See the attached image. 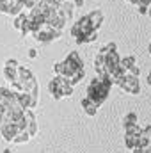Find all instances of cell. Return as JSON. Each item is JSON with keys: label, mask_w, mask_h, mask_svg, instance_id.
<instances>
[{"label": "cell", "mask_w": 151, "mask_h": 153, "mask_svg": "<svg viewBox=\"0 0 151 153\" xmlns=\"http://www.w3.org/2000/svg\"><path fill=\"white\" fill-rule=\"evenodd\" d=\"M128 73H130V75H135V76H139V75H141V68H139V66L135 64V66H132V68L128 70Z\"/></svg>", "instance_id": "25"}, {"label": "cell", "mask_w": 151, "mask_h": 153, "mask_svg": "<svg viewBox=\"0 0 151 153\" xmlns=\"http://www.w3.org/2000/svg\"><path fill=\"white\" fill-rule=\"evenodd\" d=\"M66 62H70L75 70H84V61H82V57H80V53L78 52H70L68 53V57L64 59Z\"/></svg>", "instance_id": "12"}, {"label": "cell", "mask_w": 151, "mask_h": 153, "mask_svg": "<svg viewBox=\"0 0 151 153\" xmlns=\"http://www.w3.org/2000/svg\"><path fill=\"white\" fill-rule=\"evenodd\" d=\"M146 82H148V85L151 87V70H150V73H148V78H146Z\"/></svg>", "instance_id": "29"}, {"label": "cell", "mask_w": 151, "mask_h": 153, "mask_svg": "<svg viewBox=\"0 0 151 153\" xmlns=\"http://www.w3.org/2000/svg\"><path fill=\"white\" fill-rule=\"evenodd\" d=\"M80 105H82V109L85 111V114L87 116H96L98 109H100V105H98L94 100H91L89 96H84L82 102H80Z\"/></svg>", "instance_id": "8"}, {"label": "cell", "mask_w": 151, "mask_h": 153, "mask_svg": "<svg viewBox=\"0 0 151 153\" xmlns=\"http://www.w3.org/2000/svg\"><path fill=\"white\" fill-rule=\"evenodd\" d=\"M103 55H105V70H107L109 75H112L114 71L119 68V64H121V57H119L117 50L107 52V53H103Z\"/></svg>", "instance_id": "6"}, {"label": "cell", "mask_w": 151, "mask_h": 153, "mask_svg": "<svg viewBox=\"0 0 151 153\" xmlns=\"http://www.w3.org/2000/svg\"><path fill=\"white\" fill-rule=\"evenodd\" d=\"M135 64H137V61H135L133 55H128V57H123V59H121V66H123L126 71H128L132 66H135Z\"/></svg>", "instance_id": "20"}, {"label": "cell", "mask_w": 151, "mask_h": 153, "mask_svg": "<svg viewBox=\"0 0 151 153\" xmlns=\"http://www.w3.org/2000/svg\"><path fill=\"white\" fill-rule=\"evenodd\" d=\"M29 57H30V59H36V57H38V50H36V48H30V50H29Z\"/></svg>", "instance_id": "28"}, {"label": "cell", "mask_w": 151, "mask_h": 153, "mask_svg": "<svg viewBox=\"0 0 151 153\" xmlns=\"http://www.w3.org/2000/svg\"><path fill=\"white\" fill-rule=\"evenodd\" d=\"M151 146V125L148 126H144L142 128V134L139 135V139H137V148H148Z\"/></svg>", "instance_id": "9"}, {"label": "cell", "mask_w": 151, "mask_h": 153, "mask_svg": "<svg viewBox=\"0 0 151 153\" xmlns=\"http://www.w3.org/2000/svg\"><path fill=\"white\" fill-rule=\"evenodd\" d=\"M34 82H38V80L34 78L32 71L29 68H25V66H20V70H18V80L13 84V89L23 93V91H29Z\"/></svg>", "instance_id": "2"}, {"label": "cell", "mask_w": 151, "mask_h": 153, "mask_svg": "<svg viewBox=\"0 0 151 153\" xmlns=\"http://www.w3.org/2000/svg\"><path fill=\"white\" fill-rule=\"evenodd\" d=\"M148 50H150V53H151V43H150V48H148Z\"/></svg>", "instance_id": "34"}, {"label": "cell", "mask_w": 151, "mask_h": 153, "mask_svg": "<svg viewBox=\"0 0 151 153\" xmlns=\"http://www.w3.org/2000/svg\"><path fill=\"white\" fill-rule=\"evenodd\" d=\"M18 70L20 68H11V66H5L4 64V76H5L7 82H11V85L18 80Z\"/></svg>", "instance_id": "14"}, {"label": "cell", "mask_w": 151, "mask_h": 153, "mask_svg": "<svg viewBox=\"0 0 151 153\" xmlns=\"http://www.w3.org/2000/svg\"><path fill=\"white\" fill-rule=\"evenodd\" d=\"M94 71H96V75H105L107 73V70H105V55L103 53H96V57H94Z\"/></svg>", "instance_id": "13"}, {"label": "cell", "mask_w": 151, "mask_h": 153, "mask_svg": "<svg viewBox=\"0 0 151 153\" xmlns=\"http://www.w3.org/2000/svg\"><path fill=\"white\" fill-rule=\"evenodd\" d=\"M87 16H89V22H91L93 29L100 30V27L103 25V13H101L100 9H94V11H91Z\"/></svg>", "instance_id": "10"}, {"label": "cell", "mask_w": 151, "mask_h": 153, "mask_svg": "<svg viewBox=\"0 0 151 153\" xmlns=\"http://www.w3.org/2000/svg\"><path fill=\"white\" fill-rule=\"evenodd\" d=\"M20 130H21V128L18 126V123H13V121H9V123H5V125L0 126V134H2V137H4V141H7V143H13L14 137H16V134H18Z\"/></svg>", "instance_id": "5"}, {"label": "cell", "mask_w": 151, "mask_h": 153, "mask_svg": "<svg viewBox=\"0 0 151 153\" xmlns=\"http://www.w3.org/2000/svg\"><path fill=\"white\" fill-rule=\"evenodd\" d=\"M148 16L151 18V5H150V11H148Z\"/></svg>", "instance_id": "32"}, {"label": "cell", "mask_w": 151, "mask_h": 153, "mask_svg": "<svg viewBox=\"0 0 151 153\" xmlns=\"http://www.w3.org/2000/svg\"><path fill=\"white\" fill-rule=\"evenodd\" d=\"M107 46V52H114V50H117V45L115 43H109V45H105Z\"/></svg>", "instance_id": "27"}, {"label": "cell", "mask_w": 151, "mask_h": 153, "mask_svg": "<svg viewBox=\"0 0 151 153\" xmlns=\"http://www.w3.org/2000/svg\"><path fill=\"white\" fill-rule=\"evenodd\" d=\"M126 94H139L141 93V84H139V76L135 75H128L124 76V80L121 82V85H119Z\"/></svg>", "instance_id": "4"}, {"label": "cell", "mask_w": 151, "mask_h": 153, "mask_svg": "<svg viewBox=\"0 0 151 153\" xmlns=\"http://www.w3.org/2000/svg\"><path fill=\"white\" fill-rule=\"evenodd\" d=\"M109 94H110V87H107V85H103V82H101V78L96 75L91 82H89V85H87V91H85V96H89L91 100H94L100 107L109 100Z\"/></svg>", "instance_id": "1"}, {"label": "cell", "mask_w": 151, "mask_h": 153, "mask_svg": "<svg viewBox=\"0 0 151 153\" xmlns=\"http://www.w3.org/2000/svg\"><path fill=\"white\" fill-rule=\"evenodd\" d=\"M144 153H151V146H148V148H144Z\"/></svg>", "instance_id": "31"}, {"label": "cell", "mask_w": 151, "mask_h": 153, "mask_svg": "<svg viewBox=\"0 0 151 153\" xmlns=\"http://www.w3.org/2000/svg\"><path fill=\"white\" fill-rule=\"evenodd\" d=\"M133 153H144V150H142V148H135V150H133Z\"/></svg>", "instance_id": "30"}, {"label": "cell", "mask_w": 151, "mask_h": 153, "mask_svg": "<svg viewBox=\"0 0 151 153\" xmlns=\"http://www.w3.org/2000/svg\"><path fill=\"white\" fill-rule=\"evenodd\" d=\"M27 16H29V14H25V13H20L18 16H14V22H13V27H14L16 30H20V29H21V25H23V22L27 20Z\"/></svg>", "instance_id": "21"}, {"label": "cell", "mask_w": 151, "mask_h": 153, "mask_svg": "<svg viewBox=\"0 0 151 153\" xmlns=\"http://www.w3.org/2000/svg\"><path fill=\"white\" fill-rule=\"evenodd\" d=\"M62 71H64V62H55L53 64V73L55 75H62Z\"/></svg>", "instance_id": "24"}, {"label": "cell", "mask_w": 151, "mask_h": 153, "mask_svg": "<svg viewBox=\"0 0 151 153\" xmlns=\"http://www.w3.org/2000/svg\"><path fill=\"white\" fill-rule=\"evenodd\" d=\"M25 130L30 134V137H34L38 134V123H36V116L32 112V109L25 111Z\"/></svg>", "instance_id": "7"}, {"label": "cell", "mask_w": 151, "mask_h": 153, "mask_svg": "<svg viewBox=\"0 0 151 153\" xmlns=\"http://www.w3.org/2000/svg\"><path fill=\"white\" fill-rule=\"evenodd\" d=\"M61 34H62V30H57V29H52V27H44L43 30H38V32H34L32 36L36 41L39 43H52V41H57V39H61Z\"/></svg>", "instance_id": "3"}, {"label": "cell", "mask_w": 151, "mask_h": 153, "mask_svg": "<svg viewBox=\"0 0 151 153\" xmlns=\"http://www.w3.org/2000/svg\"><path fill=\"white\" fill-rule=\"evenodd\" d=\"M123 123H139V117H137L135 112H128L123 117Z\"/></svg>", "instance_id": "22"}, {"label": "cell", "mask_w": 151, "mask_h": 153, "mask_svg": "<svg viewBox=\"0 0 151 153\" xmlns=\"http://www.w3.org/2000/svg\"><path fill=\"white\" fill-rule=\"evenodd\" d=\"M20 32H21V36H27V34H30V20H29V16H27V20L23 22V25H21Z\"/></svg>", "instance_id": "23"}, {"label": "cell", "mask_w": 151, "mask_h": 153, "mask_svg": "<svg viewBox=\"0 0 151 153\" xmlns=\"http://www.w3.org/2000/svg\"><path fill=\"white\" fill-rule=\"evenodd\" d=\"M137 139H139V135H133V134H124V146H126V150L133 152V150L137 148Z\"/></svg>", "instance_id": "17"}, {"label": "cell", "mask_w": 151, "mask_h": 153, "mask_svg": "<svg viewBox=\"0 0 151 153\" xmlns=\"http://www.w3.org/2000/svg\"><path fill=\"white\" fill-rule=\"evenodd\" d=\"M4 153H11V150H4Z\"/></svg>", "instance_id": "33"}, {"label": "cell", "mask_w": 151, "mask_h": 153, "mask_svg": "<svg viewBox=\"0 0 151 153\" xmlns=\"http://www.w3.org/2000/svg\"><path fill=\"white\" fill-rule=\"evenodd\" d=\"M124 134L141 135V134H142V128L139 126V123H124Z\"/></svg>", "instance_id": "18"}, {"label": "cell", "mask_w": 151, "mask_h": 153, "mask_svg": "<svg viewBox=\"0 0 151 153\" xmlns=\"http://www.w3.org/2000/svg\"><path fill=\"white\" fill-rule=\"evenodd\" d=\"M30 141V134L27 132V130H20L18 134H16V137H14V144H25V143H29Z\"/></svg>", "instance_id": "19"}, {"label": "cell", "mask_w": 151, "mask_h": 153, "mask_svg": "<svg viewBox=\"0 0 151 153\" xmlns=\"http://www.w3.org/2000/svg\"><path fill=\"white\" fill-rule=\"evenodd\" d=\"M126 75H128V71L119 64V68H117L112 75H110V76H112V80H114V85H121V82L124 80V76H126Z\"/></svg>", "instance_id": "16"}, {"label": "cell", "mask_w": 151, "mask_h": 153, "mask_svg": "<svg viewBox=\"0 0 151 153\" xmlns=\"http://www.w3.org/2000/svg\"><path fill=\"white\" fill-rule=\"evenodd\" d=\"M98 39V30L94 29V30H91L89 34H85V36H80V38H76V45H89V43H94Z\"/></svg>", "instance_id": "15"}, {"label": "cell", "mask_w": 151, "mask_h": 153, "mask_svg": "<svg viewBox=\"0 0 151 153\" xmlns=\"http://www.w3.org/2000/svg\"><path fill=\"white\" fill-rule=\"evenodd\" d=\"M137 7H139V14H148V11H150V5H146V4H141Z\"/></svg>", "instance_id": "26"}, {"label": "cell", "mask_w": 151, "mask_h": 153, "mask_svg": "<svg viewBox=\"0 0 151 153\" xmlns=\"http://www.w3.org/2000/svg\"><path fill=\"white\" fill-rule=\"evenodd\" d=\"M18 98H20V105H21V107H23L25 111H27V109H34V107L38 105V103L34 102L32 94H30V93H27V91L20 93V96H18Z\"/></svg>", "instance_id": "11"}]
</instances>
